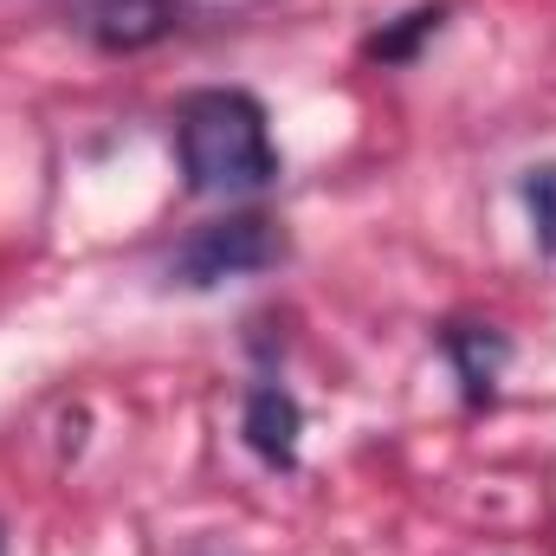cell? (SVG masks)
<instances>
[{"label":"cell","mask_w":556,"mask_h":556,"mask_svg":"<svg viewBox=\"0 0 556 556\" xmlns=\"http://www.w3.org/2000/svg\"><path fill=\"white\" fill-rule=\"evenodd\" d=\"M175 155L188 194H266L278 181V149L266 104L253 91H188L175 111Z\"/></svg>","instance_id":"1"},{"label":"cell","mask_w":556,"mask_h":556,"mask_svg":"<svg viewBox=\"0 0 556 556\" xmlns=\"http://www.w3.org/2000/svg\"><path fill=\"white\" fill-rule=\"evenodd\" d=\"M285 227L273 214H227V220H207L194 227L175 260H168V285L181 291H220L227 278H253V273H273L285 260Z\"/></svg>","instance_id":"2"},{"label":"cell","mask_w":556,"mask_h":556,"mask_svg":"<svg viewBox=\"0 0 556 556\" xmlns=\"http://www.w3.org/2000/svg\"><path fill=\"white\" fill-rule=\"evenodd\" d=\"M72 13L104 52H149L181 26V0H72Z\"/></svg>","instance_id":"3"},{"label":"cell","mask_w":556,"mask_h":556,"mask_svg":"<svg viewBox=\"0 0 556 556\" xmlns=\"http://www.w3.org/2000/svg\"><path fill=\"white\" fill-rule=\"evenodd\" d=\"M240 433H247V446H253L273 472H291V466H298V433H304V408H298V395L278 389V382L247 389Z\"/></svg>","instance_id":"4"},{"label":"cell","mask_w":556,"mask_h":556,"mask_svg":"<svg viewBox=\"0 0 556 556\" xmlns=\"http://www.w3.org/2000/svg\"><path fill=\"white\" fill-rule=\"evenodd\" d=\"M440 350H446V363H453V376L466 389V408H485L498 376H505V363H511V337L492 330V324H446Z\"/></svg>","instance_id":"5"},{"label":"cell","mask_w":556,"mask_h":556,"mask_svg":"<svg viewBox=\"0 0 556 556\" xmlns=\"http://www.w3.org/2000/svg\"><path fill=\"white\" fill-rule=\"evenodd\" d=\"M440 26H446V7H440V0H433V7H408L402 20H389V26H376V33L363 39V59H369V65H415L420 46H427Z\"/></svg>","instance_id":"6"},{"label":"cell","mask_w":556,"mask_h":556,"mask_svg":"<svg viewBox=\"0 0 556 556\" xmlns=\"http://www.w3.org/2000/svg\"><path fill=\"white\" fill-rule=\"evenodd\" d=\"M518 194H525V207H531V233H538V247H544V253L556 260V162H538V168H525Z\"/></svg>","instance_id":"7"},{"label":"cell","mask_w":556,"mask_h":556,"mask_svg":"<svg viewBox=\"0 0 556 556\" xmlns=\"http://www.w3.org/2000/svg\"><path fill=\"white\" fill-rule=\"evenodd\" d=\"M0 551H7V538H0Z\"/></svg>","instance_id":"8"}]
</instances>
